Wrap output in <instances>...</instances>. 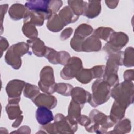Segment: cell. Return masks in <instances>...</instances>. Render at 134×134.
Returning a JSON list of instances; mask_svg holds the SVG:
<instances>
[{
    "label": "cell",
    "instance_id": "15",
    "mask_svg": "<svg viewBox=\"0 0 134 134\" xmlns=\"http://www.w3.org/2000/svg\"><path fill=\"white\" fill-rule=\"evenodd\" d=\"M101 11V2L99 1H89L84 15L89 18L97 17Z\"/></svg>",
    "mask_w": 134,
    "mask_h": 134
},
{
    "label": "cell",
    "instance_id": "34",
    "mask_svg": "<svg viewBox=\"0 0 134 134\" xmlns=\"http://www.w3.org/2000/svg\"><path fill=\"white\" fill-rule=\"evenodd\" d=\"M124 79L125 81H130L133 80V70H127L124 72Z\"/></svg>",
    "mask_w": 134,
    "mask_h": 134
},
{
    "label": "cell",
    "instance_id": "9",
    "mask_svg": "<svg viewBox=\"0 0 134 134\" xmlns=\"http://www.w3.org/2000/svg\"><path fill=\"white\" fill-rule=\"evenodd\" d=\"M37 106H44L52 109L57 105V101L55 97L44 94H39L32 100Z\"/></svg>",
    "mask_w": 134,
    "mask_h": 134
},
{
    "label": "cell",
    "instance_id": "24",
    "mask_svg": "<svg viewBox=\"0 0 134 134\" xmlns=\"http://www.w3.org/2000/svg\"><path fill=\"white\" fill-rule=\"evenodd\" d=\"M93 32V28L89 25L83 24L80 25L75 30L74 36L84 39Z\"/></svg>",
    "mask_w": 134,
    "mask_h": 134
},
{
    "label": "cell",
    "instance_id": "20",
    "mask_svg": "<svg viewBox=\"0 0 134 134\" xmlns=\"http://www.w3.org/2000/svg\"><path fill=\"white\" fill-rule=\"evenodd\" d=\"M69 6L71 8L74 13L79 16L84 14L88 3L83 1H68Z\"/></svg>",
    "mask_w": 134,
    "mask_h": 134
},
{
    "label": "cell",
    "instance_id": "2",
    "mask_svg": "<svg viewBox=\"0 0 134 134\" xmlns=\"http://www.w3.org/2000/svg\"><path fill=\"white\" fill-rule=\"evenodd\" d=\"M93 94L89 103L93 107H96L108 100L110 95V86L103 80L95 81L92 86Z\"/></svg>",
    "mask_w": 134,
    "mask_h": 134
},
{
    "label": "cell",
    "instance_id": "7",
    "mask_svg": "<svg viewBox=\"0 0 134 134\" xmlns=\"http://www.w3.org/2000/svg\"><path fill=\"white\" fill-rule=\"evenodd\" d=\"M25 85L24 81L14 80L10 81L6 86V92L9 96V102L18 103L22 90Z\"/></svg>",
    "mask_w": 134,
    "mask_h": 134
},
{
    "label": "cell",
    "instance_id": "12",
    "mask_svg": "<svg viewBox=\"0 0 134 134\" xmlns=\"http://www.w3.org/2000/svg\"><path fill=\"white\" fill-rule=\"evenodd\" d=\"M36 117L37 121L41 125H45L50 122L53 119L52 111L47 107L40 106L36 112Z\"/></svg>",
    "mask_w": 134,
    "mask_h": 134
},
{
    "label": "cell",
    "instance_id": "18",
    "mask_svg": "<svg viewBox=\"0 0 134 134\" xmlns=\"http://www.w3.org/2000/svg\"><path fill=\"white\" fill-rule=\"evenodd\" d=\"M58 15L65 23L66 25L76 21L79 18V16L74 13L69 6L64 7L59 12Z\"/></svg>",
    "mask_w": 134,
    "mask_h": 134
},
{
    "label": "cell",
    "instance_id": "5",
    "mask_svg": "<svg viewBox=\"0 0 134 134\" xmlns=\"http://www.w3.org/2000/svg\"><path fill=\"white\" fill-rule=\"evenodd\" d=\"M128 41V36L124 32H114L106 44L104 49L109 54L119 51Z\"/></svg>",
    "mask_w": 134,
    "mask_h": 134
},
{
    "label": "cell",
    "instance_id": "35",
    "mask_svg": "<svg viewBox=\"0 0 134 134\" xmlns=\"http://www.w3.org/2000/svg\"><path fill=\"white\" fill-rule=\"evenodd\" d=\"M106 5L110 9H114L118 5L119 1H105Z\"/></svg>",
    "mask_w": 134,
    "mask_h": 134
},
{
    "label": "cell",
    "instance_id": "26",
    "mask_svg": "<svg viewBox=\"0 0 134 134\" xmlns=\"http://www.w3.org/2000/svg\"><path fill=\"white\" fill-rule=\"evenodd\" d=\"M39 94V90L37 86L29 83L25 84V87L24 92V94L25 97L30 98L33 100Z\"/></svg>",
    "mask_w": 134,
    "mask_h": 134
},
{
    "label": "cell",
    "instance_id": "13",
    "mask_svg": "<svg viewBox=\"0 0 134 134\" xmlns=\"http://www.w3.org/2000/svg\"><path fill=\"white\" fill-rule=\"evenodd\" d=\"M29 10L21 4L15 3L11 6L8 13L10 18L15 20H18L25 18L27 15Z\"/></svg>",
    "mask_w": 134,
    "mask_h": 134
},
{
    "label": "cell",
    "instance_id": "4",
    "mask_svg": "<svg viewBox=\"0 0 134 134\" xmlns=\"http://www.w3.org/2000/svg\"><path fill=\"white\" fill-rule=\"evenodd\" d=\"M40 80L38 85L40 90L48 94H51L55 92V85L53 70L50 66H45L41 71L40 74Z\"/></svg>",
    "mask_w": 134,
    "mask_h": 134
},
{
    "label": "cell",
    "instance_id": "32",
    "mask_svg": "<svg viewBox=\"0 0 134 134\" xmlns=\"http://www.w3.org/2000/svg\"><path fill=\"white\" fill-rule=\"evenodd\" d=\"M73 32V29L72 28H68L64 30L61 35V39L62 40H64L71 36Z\"/></svg>",
    "mask_w": 134,
    "mask_h": 134
},
{
    "label": "cell",
    "instance_id": "30",
    "mask_svg": "<svg viewBox=\"0 0 134 134\" xmlns=\"http://www.w3.org/2000/svg\"><path fill=\"white\" fill-rule=\"evenodd\" d=\"M44 56L51 63L58 64V52H57L55 50L47 47Z\"/></svg>",
    "mask_w": 134,
    "mask_h": 134
},
{
    "label": "cell",
    "instance_id": "8",
    "mask_svg": "<svg viewBox=\"0 0 134 134\" xmlns=\"http://www.w3.org/2000/svg\"><path fill=\"white\" fill-rule=\"evenodd\" d=\"M49 2L50 1L48 0L29 1L25 3V6L30 11H34L43 14L46 19H49L52 15L49 8Z\"/></svg>",
    "mask_w": 134,
    "mask_h": 134
},
{
    "label": "cell",
    "instance_id": "25",
    "mask_svg": "<svg viewBox=\"0 0 134 134\" xmlns=\"http://www.w3.org/2000/svg\"><path fill=\"white\" fill-rule=\"evenodd\" d=\"M82 107V105L72 100L69 107L68 116L73 119H77L80 116L81 110Z\"/></svg>",
    "mask_w": 134,
    "mask_h": 134
},
{
    "label": "cell",
    "instance_id": "33",
    "mask_svg": "<svg viewBox=\"0 0 134 134\" xmlns=\"http://www.w3.org/2000/svg\"><path fill=\"white\" fill-rule=\"evenodd\" d=\"M77 120L80 123L81 125L85 126L86 125H88L90 122V119L88 118L85 115H81L80 116L77 118Z\"/></svg>",
    "mask_w": 134,
    "mask_h": 134
},
{
    "label": "cell",
    "instance_id": "31",
    "mask_svg": "<svg viewBox=\"0 0 134 134\" xmlns=\"http://www.w3.org/2000/svg\"><path fill=\"white\" fill-rule=\"evenodd\" d=\"M63 4V2L60 0H53L50 1L49 8V10L53 14H55Z\"/></svg>",
    "mask_w": 134,
    "mask_h": 134
},
{
    "label": "cell",
    "instance_id": "21",
    "mask_svg": "<svg viewBox=\"0 0 134 134\" xmlns=\"http://www.w3.org/2000/svg\"><path fill=\"white\" fill-rule=\"evenodd\" d=\"M75 77L79 82L83 84L89 83L92 79L94 78L92 69L81 70Z\"/></svg>",
    "mask_w": 134,
    "mask_h": 134
},
{
    "label": "cell",
    "instance_id": "23",
    "mask_svg": "<svg viewBox=\"0 0 134 134\" xmlns=\"http://www.w3.org/2000/svg\"><path fill=\"white\" fill-rule=\"evenodd\" d=\"M23 31L24 34L30 39L37 38L38 31L35 28V25L30 22H24Z\"/></svg>",
    "mask_w": 134,
    "mask_h": 134
},
{
    "label": "cell",
    "instance_id": "27",
    "mask_svg": "<svg viewBox=\"0 0 134 134\" xmlns=\"http://www.w3.org/2000/svg\"><path fill=\"white\" fill-rule=\"evenodd\" d=\"M114 32V30L110 28L99 27L95 30L94 35L98 38H100L105 40H108L112 33Z\"/></svg>",
    "mask_w": 134,
    "mask_h": 134
},
{
    "label": "cell",
    "instance_id": "10",
    "mask_svg": "<svg viewBox=\"0 0 134 134\" xmlns=\"http://www.w3.org/2000/svg\"><path fill=\"white\" fill-rule=\"evenodd\" d=\"M90 116L91 120L96 123V125L101 124L105 127H110L114 125V122L110 117L104 114L97 110L94 109L91 111Z\"/></svg>",
    "mask_w": 134,
    "mask_h": 134
},
{
    "label": "cell",
    "instance_id": "19",
    "mask_svg": "<svg viewBox=\"0 0 134 134\" xmlns=\"http://www.w3.org/2000/svg\"><path fill=\"white\" fill-rule=\"evenodd\" d=\"M126 108L119 105L116 102H114L113 104L110 111V118L113 121L116 122L121 119L125 115Z\"/></svg>",
    "mask_w": 134,
    "mask_h": 134
},
{
    "label": "cell",
    "instance_id": "14",
    "mask_svg": "<svg viewBox=\"0 0 134 134\" xmlns=\"http://www.w3.org/2000/svg\"><path fill=\"white\" fill-rule=\"evenodd\" d=\"M101 42L94 35L84 40L82 46V51L86 52L98 51L101 48Z\"/></svg>",
    "mask_w": 134,
    "mask_h": 134
},
{
    "label": "cell",
    "instance_id": "22",
    "mask_svg": "<svg viewBox=\"0 0 134 134\" xmlns=\"http://www.w3.org/2000/svg\"><path fill=\"white\" fill-rule=\"evenodd\" d=\"M6 111L10 119H13L16 118H19L22 116L21 111L20 110L19 106L18 103H12L6 106Z\"/></svg>",
    "mask_w": 134,
    "mask_h": 134
},
{
    "label": "cell",
    "instance_id": "28",
    "mask_svg": "<svg viewBox=\"0 0 134 134\" xmlns=\"http://www.w3.org/2000/svg\"><path fill=\"white\" fill-rule=\"evenodd\" d=\"M123 65L127 67L133 66V48L128 47L124 52Z\"/></svg>",
    "mask_w": 134,
    "mask_h": 134
},
{
    "label": "cell",
    "instance_id": "17",
    "mask_svg": "<svg viewBox=\"0 0 134 134\" xmlns=\"http://www.w3.org/2000/svg\"><path fill=\"white\" fill-rule=\"evenodd\" d=\"M47 26L49 30L53 32H58L66 26V24L59 15L55 13L53 14L48 19Z\"/></svg>",
    "mask_w": 134,
    "mask_h": 134
},
{
    "label": "cell",
    "instance_id": "6",
    "mask_svg": "<svg viewBox=\"0 0 134 134\" xmlns=\"http://www.w3.org/2000/svg\"><path fill=\"white\" fill-rule=\"evenodd\" d=\"M82 68V62L81 59L77 57H73L70 58L62 70L60 75L64 80H70L75 77L77 73Z\"/></svg>",
    "mask_w": 134,
    "mask_h": 134
},
{
    "label": "cell",
    "instance_id": "16",
    "mask_svg": "<svg viewBox=\"0 0 134 134\" xmlns=\"http://www.w3.org/2000/svg\"><path fill=\"white\" fill-rule=\"evenodd\" d=\"M27 43L33 51L34 53L38 57L44 55L46 47L44 42L38 38H35L27 40Z\"/></svg>",
    "mask_w": 134,
    "mask_h": 134
},
{
    "label": "cell",
    "instance_id": "29",
    "mask_svg": "<svg viewBox=\"0 0 134 134\" xmlns=\"http://www.w3.org/2000/svg\"><path fill=\"white\" fill-rule=\"evenodd\" d=\"M73 86L66 83H58L55 85V92L64 96H68L71 95Z\"/></svg>",
    "mask_w": 134,
    "mask_h": 134
},
{
    "label": "cell",
    "instance_id": "3",
    "mask_svg": "<svg viewBox=\"0 0 134 134\" xmlns=\"http://www.w3.org/2000/svg\"><path fill=\"white\" fill-rule=\"evenodd\" d=\"M29 45L25 42H19L12 46L6 54V62L14 69H18L21 65L20 57L27 53Z\"/></svg>",
    "mask_w": 134,
    "mask_h": 134
},
{
    "label": "cell",
    "instance_id": "11",
    "mask_svg": "<svg viewBox=\"0 0 134 134\" xmlns=\"http://www.w3.org/2000/svg\"><path fill=\"white\" fill-rule=\"evenodd\" d=\"M71 95L73 100L83 106L85 103L89 102L91 97V95L88 92L79 87L73 88L71 91Z\"/></svg>",
    "mask_w": 134,
    "mask_h": 134
},
{
    "label": "cell",
    "instance_id": "1",
    "mask_svg": "<svg viewBox=\"0 0 134 134\" xmlns=\"http://www.w3.org/2000/svg\"><path fill=\"white\" fill-rule=\"evenodd\" d=\"M110 94L115 102L127 108L133 102V84L131 81H125L115 86Z\"/></svg>",
    "mask_w": 134,
    "mask_h": 134
}]
</instances>
